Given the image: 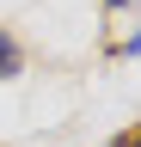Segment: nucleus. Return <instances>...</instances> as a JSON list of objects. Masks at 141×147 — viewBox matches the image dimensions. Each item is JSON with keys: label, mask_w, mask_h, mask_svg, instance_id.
Here are the masks:
<instances>
[{"label": "nucleus", "mask_w": 141, "mask_h": 147, "mask_svg": "<svg viewBox=\"0 0 141 147\" xmlns=\"http://www.w3.org/2000/svg\"><path fill=\"white\" fill-rule=\"evenodd\" d=\"M19 61H25V55H19V43L0 31V80H12V74H19Z\"/></svg>", "instance_id": "nucleus-1"}, {"label": "nucleus", "mask_w": 141, "mask_h": 147, "mask_svg": "<svg viewBox=\"0 0 141 147\" xmlns=\"http://www.w3.org/2000/svg\"><path fill=\"white\" fill-rule=\"evenodd\" d=\"M129 141H135V147H141V129H135V135H129Z\"/></svg>", "instance_id": "nucleus-3"}, {"label": "nucleus", "mask_w": 141, "mask_h": 147, "mask_svg": "<svg viewBox=\"0 0 141 147\" xmlns=\"http://www.w3.org/2000/svg\"><path fill=\"white\" fill-rule=\"evenodd\" d=\"M123 49H129V55H141V31H135V37H129V43H123Z\"/></svg>", "instance_id": "nucleus-2"}]
</instances>
